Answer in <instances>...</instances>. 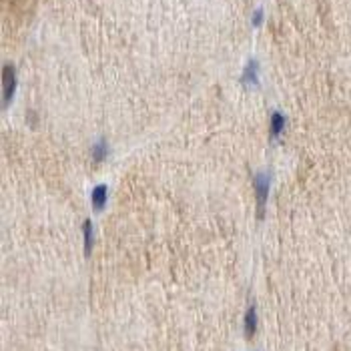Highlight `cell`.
Instances as JSON below:
<instances>
[{
    "label": "cell",
    "instance_id": "52a82bcc",
    "mask_svg": "<svg viewBox=\"0 0 351 351\" xmlns=\"http://www.w3.org/2000/svg\"><path fill=\"white\" fill-rule=\"evenodd\" d=\"M243 329H245V337L251 339L257 331V307L249 305L245 311V319H243Z\"/></svg>",
    "mask_w": 351,
    "mask_h": 351
},
{
    "label": "cell",
    "instance_id": "3957f363",
    "mask_svg": "<svg viewBox=\"0 0 351 351\" xmlns=\"http://www.w3.org/2000/svg\"><path fill=\"white\" fill-rule=\"evenodd\" d=\"M241 84L245 89H255L259 86V60L251 59L247 60V64L243 66V72H241Z\"/></svg>",
    "mask_w": 351,
    "mask_h": 351
},
{
    "label": "cell",
    "instance_id": "7a4b0ae2",
    "mask_svg": "<svg viewBox=\"0 0 351 351\" xmlns=\"http://www.w3.org/2000/svg\"><path fill=\"white\" fill-rule=\"evenodd\" d=\"M18 86V76H16V66L10 62H4L2 66V109H8L16 95Z\"/></svg>",
    "mask_w": 351,
    "mask_h": 351
},
{
    "label": "cell",
    "instance_id": "277c9868",
    "mask_svg": "<svg viewBox=\"0 0 351 351\" xmlns=\"http://www.w3.org/2000/svg\"><path fill=\"white\" fill-rule=\"evenodd\" d=\"M107 203H109V187L105 183L93 187V191H91V205H93V209L95 211H103L107 207Z\"/></svg>",
    "mask_w": 351,
    "mask_h": 351
},
{
    "label": "cell",
    "instance_id": "ba28073f",
    "mask_svg": "<svg viewBox=\"0 0 351 351\" xmlns=\"http://www.w3.org/2000/svg\"><path fill=\"white\" fill-rule=\"evenodd\" d=\"M82 239H84V255L89 257L93 251V245H95V227H93L91 219H84V223H82Z\"/></svg>",
    "mask_w": 351,
    "mask_h": 351
},
{
    "label": "cell",
    "instance_id": "5b68a950",
    "mask_svg": "<svg viewBox=\"0 0 351 351\" xmlns=\"http://www.w3.org/2000/svg\"><path fill=\"white\" fill-rule=\"evenodd\" d=\"M285 126H287V117L281 111H273V115L269 117V137L277 141L285 133Z\"/></svg>",
    "mask_w": 351,
    "mask_h": 351
},
{
    "label": "cell",
    "instance_id": "30bf717a",
    "mask_svg": "<svg viewBox=\"0 0 351 351\" xmlns=\"http://www.w3.org/2000/svg\"><path fill=\"white\" fill-rule=\"evenodd\" d=\"M26 120H30L32 124H36V120H38V118H36V113H34V111H28V113H26Z\"/></svg>",
    "mask_w": 351,
    "mask_h": 351
},
{
    "label": "cell",
    "instance_id": "6da1fadb",
    "mask_svg": "<svg viewBox=\"0 0 351 351\" xmlns=\"http://www.w3.org/2000/svg\"><path fill=\"white\" fill-rule=\"evenodd\" d=\"M253 191L257 199V217L261 221L265 217V207H267L269 191H271V175L267 171H259L253 175Z\"/></svg>",
    "mask_w": 351,
    "mask_h": 351
},
{
    "label": "cell",
    "instance_id": "8992f818",
    "mask_svg": "<svg viewBox=\"0 0 351 351\" xmlns=\"http://www.w3.org/2000/svg\"><path fill=\"white\" fill-rule=\"evenodd\" d=\"M109 153H111V147H109V143H107L105 137H101V139H99L97 143H93V147H91V159H93L95 165L105 163L107 157H109Z\"/></svg>",
    "mask_w": 351,
    "mask_h": 351
},
{
    "label": "cell",
    "instance_id": "9c48e42d",
    "mask_svg": "<svg viewBox=\"0 0 351 351\" xmlns=\"http://www.w3.org/2000/svg\"><path fill=\"white\" fill-rule=\"evenodd\" d=\"M263 18H265V12H263V8H257L255 12H253V16H251V24L257 28V26H261L263 24Z\"/></svg>",
    "mask_w": 351,
    "mask_h": 351
}]
</instances>
